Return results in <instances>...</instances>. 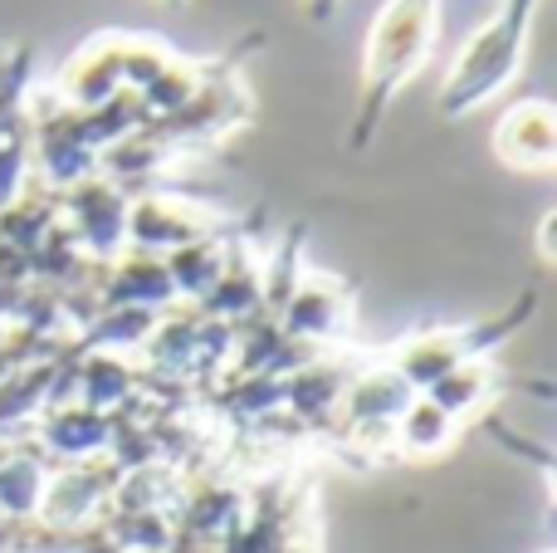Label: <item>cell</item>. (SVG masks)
Returning <instances> with one entry per match:
<instances>
[{"instance_id":"obj_11","label":"cell","mask_w":557,"mask_h":553,"mask_svg":"<svg viewBox=\"0 0 557 553\" xmlns=\"http://www.w3.org/2000/svg\"><path fill=\"white\" fill-rule=\"evenodd\" d=\"M29 172H35V162H29V123L20 118L15 127L0 133V211L29 186Z\"/></svg>"},{"instance_id":"obj_9","label":"cell","mask_w":557,"mask_h":553,"mask_svg":"<svg viewBox=\"0 0 557 553\" xmlns=\"http://www.w3.org/2000/svg\"><path fill=\"white\" fill-rule=\"evenodd\" d=\"M455 427H460V421H455L450 411L435 407L425 392H416L401 407V417H396V446L411 451V456H435V451L450 446Z\"/></svg>"},{"instance_id":"obj_6","label":"cell","mask_w":557,"mask_h":553,"mask_svg":"<svg viewBox=\"0 0 557 553\" xmlns=\"http://www.w3.org/2000/svg\"><path fill=\"white\" fill-rule=\"evenodd\" d=\"M59 201V225L78 241V250L94 265H108L127 250V201L133 196L113 186L108 176H84V182L54 192Z\"/></svg>"},{"instance_id":"obj_1","label":"cell","mask_w":557,"mask_h":553,"mask_svg":"<svg viewBox=\"0 0 557 553\" xmlns=\"http://www.w3.org/2000/svg\"><path fill=\"white\" fill-rule=\"evenodd\" d=\"M435 25H441V0H386L376 10L362 49V94H357V113L347 127L352 152H367L376 143L396 94L431 64Z\"/></svg>"},{"instance_id":"obj_8","label":"cell","mask_w":557,"mask_h":553,"mask_svg":"<svg viewBox=\"0 0 557 553\" xmlns=\"http://www.w3.org/2000/svg\"><path fill=\"white\" fill-rule=\"evenodd\" d=\"M494 152L509 172H553L557 167V113L548 98H523L494 123Z\"/></svg>"},{"instance_id":"obj_12","label":"cell","mask_w":557,"mask_h":553,"mask_svg":"<svg viewBox=\"0 0 557 553\" xmlns=\"http://www.w3.org/2000/svg\"><path fill=\"white\" fill-rule=\"evenodd\" d=\"M553 225H557V216L548 211V216L539 221V260H543V265H553Z\"/></svg>"},{"instance_id":"obj_7","label":"cell","mask_w":557,"mask_h":553,"mask_svg":"<svg viewBox=\"0 0 557 553\" xmlns=\"http://www.w3.org/2000/svg\"><path fill=\"white\" fill-rule=\"evenodd\" d=\"M278 329L294 343L308 348H327V343H343L352 329V284L337 280V274H298L294 294L278 309Z\"/></svg>"},{"instance_id":"obj_2","label":"cell","mask_w":557,"mask_h":553,"mask_svg":"<svg viewBox=\"0 0 557 553\" xmlns=\"http://www.w3.org/2000/svg\"><path fill=\"white\" fill-rule=\"evenodd\" d=\"M533 15H539V0H499L490 25H480L465 39V49L455 54L450 74L441 84V113L450 123L474 113V108H484L490 98H499L519 78Z\"/></svg>"},{"instance_id":"obj_4","label":"cell","mask_w":557,"mask_h":553,"mask_svg":"<svg viewBox=\"0 0 557 553\" xmlns=\"http://www.w3.org/2000/svg\"><path fill=\"white\" fill-rule=\"evenodd\" d=\"M533 309H539V290H523L519 299H513L504 314H494V319L460 323V329L411 333V339L382 348L376 358H382L386 368L401 372V378L411 382V392H425L435 378H445L450 368H460V362H480V358H490L494 348H504V343H509L513 333L533 319Z\"/></svg>"},{"instance_id":"obj_3","label":"cell","mask_w":557,"mask_h":553,"mask_svg":"<svg viewBox=\"0 0 557 553\" xmlns=\"http://www.w3.org/2000/svg\"><path fill=\"white\" fill-rule=\"evenodd\" d=\"M176 49H166L152 35H127V29H103L88 45H78L64 59L54 88L49 94L69 108H98L117 94H137L143 84H152V74L172 59Z\"/></svg>"},{"instance_id":"obj_5","label":"cell","mask_w":557,"mask_h":553,"mask_svg":"<svg viewBox=\"0 0 557 553\" xmlns=\"http://www.w3.org/2000/svg\"><path fill=\"white\" fill-rule=\"evenodd\" d=\"M240 231H245L240 216H221L211 206L191 201V196L157 192V186L133 192V201H127V250L166 255L196 241H231Z\"/></svg>"},{"instance_id":"obj_10","label":"cell","mask_w":557,"mask_h":553,"mask_svg":"<svg viewBox=\"0 0 557 553\" xmlns=\"http://www.w3.org/2000/svg\"><path fill=\"white\" fill-rule=\"evenodd\" d=\"M108 437H113V421H108V411H94V407H64L54 411V421H45V441L69 460L88 456V451H103Z\"/></svg>"}]
</instances>
